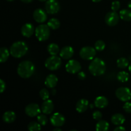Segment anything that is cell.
Instances as JSON below:
<instances>
[{"mask_svg": "<svg viewBox=\"0 0 131 131\" xmlns=\"http://www.w3.org/2000/svg\"><path fill=\"white\" fill-rule=\"evenodd\" d=\"M35 67L31 61H23L17 67V74L22 78L27 79L34 74Z\"/></svg>", "mask_w": 131, "mask_h": 131, "instance_id": "cell-1", "label": "cell"}, {"mask_svg": "<svg viewBox=\"0 0 131 131\" xmlns=\"http://www.w3.org/2000/svg\"><path fill=\"white\" fill-rule=\"evenodd\" d=\"M88 69L91 74L94 76H100L103 75L106 72V65L103 60L96 58L91 61Z\"/></svg>", "mask_w": 131, "mask_h": 131, "instance_id": "cell-2", "label": "cell"}, {"mask_svg": "<svg viewBox=\"0 0 131 131\" xmlns=\"http://www.w3.org/2000/svg\"><path fill=\"white\" fill-rule=\"evenodd\" d=\"M28 47L23 41H18L13 43L10 47V54L14 58H20L28 52Z\"/></svg>", "mask_w": 131, "mask_h": 131, "instance_id": "cell-3", "label": "cell"}, {"mask_svg": "<svg viewBox=\"0 0 131 131\" xmlns=\"http://www.w3.org/2000/svg\"><path fill=\"white\" fill-rule=\"evenodd\" d=\"M50 29L49 26L46 24H40L35 29V35L37 39L40 42L46 41L50 37Z\"/></svg>", "mask_w": 131, "mask_h": 131, "instance_id": "cell-4", "label": "cell"}, {"mask_svg": "<svg viewBox=\"0 0 131 131\" xmlns=\"http://www.w3.org/2000/svg\"><path fill=\"white\" fill-rule=\"evenodd\" d=\"M61 65V60L60 57L57 56L56 55L51 56L49 57L46 60L45 62V67L48 70H58L60 69Z\"/></svg>", "mask_w": 131, "mask_h": 131, "instance_id": "cell-5", "label": "cell"}, {"mask_svg": "<svg viewBox=\"0 0 131 131\" xmlns=\"http://www.w3.org/2000/svg\"><path fill=\"white\" fill-rule=\"evenodd\" d=\"M115 94L116 97L123 102H127L131 99V91L127 87H120L118 88Z\"/></svg>", "mask_w": 131, "mask_h": 131, "instance_id": "cell-6", "label": "cell"}, {"mask_svg": "<svg viewBox=\"0 0 131 131\" xmlns=\"http://www.w3.org/2000/svg\"><path fill=\"white\" fill-rule=\"evenodd\" d=\"M96 54V49L90 46H86L80 50L79 55L81 58L85 60H92Z\"/></svg>", "mask_w": 131, "mask_h": 131, "instance_id": "cell-7", "label": "cell"}, {"mask_svg": "<svg viewBox=\"0 0 131 131\" xmlns=\"http://www.w3.org/2000/svg\"><path fill=\"white\" fill-rule=\"evenodd\" d=\"M46 12L49 14H57L60 9V5L56 0H47L45 5Z\"/></svg>", "mask_w": 131, "mask_h": 131, "instance_id": "cell-8", "label": "cell"}, {"mask_svg": "<svg viewBox=\"0 0 131 131\" xmlns=\"http://www.w3.org/2000/svg\"><path fill=\"white\" fill-rule=\"evenodd\" d=\"M66 70L67 72L70 74H76V73L80 72L81 69V66L79 61L75 60H70L67 62V65H65Z\"/></svg>", "mask_w": 131, "mask_h": 131, "instance_id": "cell-9", "label": "cell"}, {"mask_svg": "<svg viewBox=\"0 0 131 131\" xmlns=\"http://www.w3.org/2000/svg\"><path fill=\"white\" fill-rule=\"evenodd\" d=\"M41 109L37 104L31 103L28 104L25 108V113L29 117H35L40 114Z\"/></svg>", "mask_w": 131, "mask_h": 131, "instance_id": "cell-10", "label": "cell"}, {"mask_svg": "<svg viewBox=\"0 0 131 131\" xmlns=\"http://www.w3.org/2000/svg\"><path fill=\"white\" fill-rule=\"evenodd\" d=\"M120 15L116 12H110L105 16V22L110 26H114L119 22Z\"/></svg>", "mask_w": 131, "mask_h": 131, "instance_id": "cell-11", "label": "cell"}, {"mask_svg": "<svg viewBox=\"0 0 131 131\" xmlns=\"http://www.w3.org/2000/svg\"><path fill=\"white\" fill-rule=\"evenodd\" d=\"M51 124L54 127H60L63 126L65 122V118L63 115L60 114V113H56L53 114L52 116L50 119Z\"/></svg>", "mask_w": 131, "mask_h": 131, "instance_id": "cell-12", "label": "cell"}, {"mask_svg": "<svg viewBox=\"0 0 131 131\" xmlns=\"http://www.w3.org/2000/svg\"><path fill=\"white\" fill-rule=\"evenodd\" d=\"M47 14L43 10L38 8L33 12V18L38 23H43L47 20Z\"/></svg>", "mask_w": 131, "mask_h": 131, "instance_id": "cell-13", "label": "cell"}, {"mask_svg": "<svg viewBox=\"0 0 131 131\" xmlns=\"http://www.w3.org/2000/svg\"><path fill=\"white\" fill-rule=\"evenodd\" d=\"M20 31H21V34L24 37L29 38L33 35L34 32H35V29L33 24L30 23H26L22 26Z\"/></svg>", "mask_w": 131, "mask_h": 131, "instance_id": "cell-14", "label": "cell"}, {"mask_svg": "<svg viewBox=\"0 0 131 131\" xmlns=\"http://www.w3.org/2000/svg\"><path fill=\"white\" fill-rule=\"evenodd\" d=\"M74 51L70 46H65L61 49L60 52V56L61 58L64 60H69L73 56Z\"/></svg>", "mask_w": 131, "mask_h": 131, "instance_id": "cell-15", "label": "cell"}, {"mask_svg": "<svg viewBox=\"0 0 131 131\" xmlns=\"http://www.w3.org/2000/svg\"><path fill=\"white\" fill-rule=\"evenodd\" d=\"M54 103L51 100H46L44 102L42 103L41 106V110L43 114L46 115H49L54 110Z\"/></svg>", "mask_w": 131, "mask_h": 131, "instance_id": "cell-16", "label": "cell"}, {"mask_svg": "<svg viewBox=\"0 0 131 131\" xmlns=\"http://www.w3.org/2000/svg\"><path fill=\"white\" fill-rule=\"evenodd\" d=\"M88 106H89V102L86 99H82L79 101H78L76 103V106H75V110L78 113H82L85 112L88 109Z\"/></svg>", "mask_w": 131, "mask_h": 131, "instance_id": "cell-17", "label": "cell"}, {"mask_svg": "<svg viewBox=\"0 0 131 131\" xmlns=\"http://www.w3.org/2000/svg\"><path fill=\"white\" fill-rule=\"evenodd\" d=\"M58 83V78L54 74H49L47 75L45 80V84L49 88H53Z\"/></svg>", "mask_w": 131, "mask_h": 131, "instance_id": "cell-18", "label": "cell"}, {"mask_svg": "<svg viewBox=\"0 0 131 131\" xmlns=\"http://www.w3.org/2000/svg\"><path fill=\"white\" fill-rule=\"evenodd\" d=\"M95 106L100 109H102L106 107L108 105V101L107 98L104 96H99L97 97L95 100Z\"/></svg>", "mask_w": 131, "mask_h": 131, "instance_id": "cell-19", "label": "cell"}, {"mask_svg": "<svg viewBox=\"0 0 131 131\" xmlns=\"http://www.w3.org/2000/svg\"><path fill=\"white\" fill-rule=\"evenodd\" d=\"M2 118L4 122L7 123V124H10V123L14 122L15 120L16 115H15V113L14 111H8L3 115Z\"/></svg>", "mask_w": 131, "mask_h": 131, "instance_id": "cell-20", "label": "cell"}, {"mask_svg": "<svg viewBox=\"0 0 131 131\" xmlns=\"http://www.w3.org/2000/svg\"><path fill=\"white\" fill-rule=\"evenodd\" d=\"M125 118L122 114L116 113L115 114L111 117V122L115 125H121L125 122Z\"/></svg>", "mask_w": 131, "mask_h": 131, "instance_id": "cell-21", "label": "cell"}, {"mask_svg": "<svg viewBox=\"0 0 131 131\" xmlns=\"http://www.w3.org/2000/svg\"><path fill=\"white\" fill-rule=\"evenodd\" d=\"M110 127V124L106 120H99L96 124L97 131H107Z\"/></svg>", "mask_w": 131, "mask_h": 131, "instance_id": "cell-22", "label": "cell"}, {"mask_svg": "<svg viewBox=\"0 0 131 131\" xmlns=\"http://www.w3.org/2000/svg\"><path fill=\"white\" fill-rule=\"evenodd\" d=\"M47 51L51 56L57 55L60 52V47L56 43H51L47 46Z\"/></svg>", "mask_w": 131, "mask_h": 131, "instance_id": "cell-23", "label": "cell"}, {"mask_svg": "<svg viewBox=\"0 0 131 131\" xmlns=\"http://www.w3.org/2000/svg\"><path fill=\"white\" fill-rule=\"evenodd\" d=\"M120 17L125 21L131 20V10L129 9H123L120 12Z\"/></svg>", "mask_w": 131, "mask_h": 131, "instance_id": "cell-24", "label": "cell"}, {"mask_svg": "<svg viewBox=\"0 0 131 131\" xmlns=\"http://www.w3.org/2000/svg\"><path fill=\"white\" fill-rule=\"evenodd\" d=\"M0 54H1L0 62L4 63L8 58L9 56H10V52H9L8 49L6 47H1V49H0Z\"/></svg>", "mask_w": 131, "mask_h": 131, "instance_id": "cell-25", "label": "cell"}, {"mask_svg": "<svg viewBox=\"0 0 131 131\" xmlns=\"http://www.w3.org/2000/svg\"><path fill=\"white\" fill-rule=\"evenodd\" d=\"M47 25L49 26L51 29H57L60 26V22L58 19L56 18H52L50 19L47 23Z\"/></svg>", "mask_w": 131, "mask_h": 131, "instance_id": "cell-26", "label": "cell"}, {"mask_svg": "<svg viewBox=\"0 0 131 131\" xmlns=\"http://www.w3.org/2000/svg\"><path fill=\"white\" fill-rule=\"evenodd\" d=\"M117 79L119 81L122 82V83H125V82L128 81V80H129V75L127 72L121 71L118 74Z\"/></svg>", "mask_w": 131, "mask_h": 131, "instance_id": "cell-27", "label": "cell"}, {"mask_svg": "<svg viewBox=\"0 0 131 131\" xmlns=\"http://www.w3.org/2000/svg\"><path fill=\"white\" fill-rule=\"evenodd\" d=\"M118 67L120 69H125L129 65V60L125 58H120L116 61Z\"/></svg>", "mask_w": 131, "mask_h": 131, "instance_id": "cell-28", "label": "cell"}, {"mask_svg": "<svg viewBox=\"0 0 131 131\" xmlns=\"http://www.w3.org/2000/svg\"><path fill=\"white\" fill-rule=\"evenodd\" d=\"M28 129L29 131H38L41 129V125L38 122H31L28 124Z\"/></svg>", "mask_w": 131, "mask_h": 131, "instance_id": "cell-29", "label": "cell"}, {"mask_svg": "<svg viewBox=\"0 0 131 131\" xmlns=\"http://www.w3.org/2000/svg\"><path fill=\"white\" fill-rule=\"evenodd\" d=\"M46 115V114H45ZM43 114H39V115L37 116V120H38V122L41 125H46L47 124V122H48V119H47V116Z\"/></svg>", "mask_w": 131, "mask_h": 131, "instance_id": "cell-30", "label": "cell"}, {"mask_svg": "<svg viewBox=\"0 0 131 131\" xmlns=\"http://www.w3.org/2000/svg\"><path fill=\"white\" fill-rule=\"evenodd\" d=\"M106 47V44L102 40H97L95 43V49L97 51H102Z\"/></svg>", "mask_w": 131, "mask_h": 131, "instance_id": "cell-31", "label": "cell"}, {"mask_svg": "<svg viewBox=\"0 0 131 131\" xmlns=\"http://www.w3.org/2000/svg\"><path fill=\"white\" fill-rule=\"evenodd\" d=\"M40 97L43 101H46L47 100L49 97V92H48V90L46 89H42L40 91Z\"/></svg>", "mask_w": 131, "mask_h": 131, "instance_id": "cell-32", "label": "cell"}, {"mask_svg": "<svg viewBox=\"0 0 131 131\" xmlns=\"http://www.w3.org/2000/svg\"><path fill=\"white\" fill-rule=\"evenodd\" d=\"M120 3L118 1H115L111 4V9L113 11L116 12L120 9Z\"/></svg>", "mask_w": 131, "mask_h": 131, "instance_id": "cell-33", "label": "cell"}, {"mask_svg": "<svg viewBox=\"0 0 131 131\" xmlns=\"http://www.w3.org/2000/svg\"><path fill=\"white\" fill-rule=\"evenodd\" d=\"M93 118L94 120H97V121H99V120H101L102 117V114L101 111H95L93 113Z\"/></svg>", "mask_w": 131, "mask_h": 131, "instance_id": "cell-34", "label": "cell"}, {"mask_svg": "<svg viewBox=\"0 0 131 131\" xmlns=\"http://www.w3.org/2000/svg\"><path fill=\"white\" fill-rule=\"evenodd\" d=\"M124 111H125L126 113H131V103L129 102H125V104L124 105Z\"/></svg>", "mask_w": 131, "mask_h": 131, "instance_id": "cell-35", "label": "cell"}, {"mask_svg": "<svg viewBox=\"0 0 131 131\" xmlns=\"http://www.w3.org/2000/svg\"><path fill=\"white\" fill-rule=\"evenodd\" d=\"M6 88V84L3 79H0V92L3 93Z\"/></svg>", "mask_w": 131, "mask_h": 131, "instance_id": "cell-36", "label": "cell"}, {"mask_svg": "<svg viewBox=\"0 0 131 131\" xmlns=\"http://www.w3.org/2000/svg\"><path fill=\"white\" fill-rule=\"evenodd\" d=\"M78 78L81 80H84V79L86 78V74L84 72H79L78 74Z\"/></svg>", "mask_w": 131, "mask_h": 131, "instance_id": "cell-37", "label": "cell"}, {"mask_svg": "<svg viewBox=\"0 0 131 131\" xmlns=\"http://www.w3.org/2000/svg\"><path fill=\"white\" fill-rule=\"evenodd\" d=\"M125 128H124V127L122 126H120V125H118V127H116L115 129H114V131H125Z\"/></svg>", "mask_w": 131, "mask_h": 131, "instance_id": "cell-38", "label": "cell"}, {"mask_svg": "<svg viewBox=\"0 0 131 131\" xmlns=\"http://www.w3.org/2000/svg\"><path fill=\"white\" fill-rule=\"evenodd\" d=\"M20 1L23 3H29L32 2L33 0H20Z\"/></svg>", "mask_w": 131, "mask_h": 131, "instance_id": "cell-39", "label": "cell"}, {"mask_svg": "<svg viewBox=\"0 0 131 131\" xmlns=\"http://www.w3.org/2000/svg\"><path fill=\"white\" fill-rule=\"evenodd\" d=\"M53 131H61V129H60V128H58V127H56V129H54Z\"/></svg>", "mask_w": 131, "mask_h": 131, "instance_id": "cell-40", "label": "cell"}, {"mask_svg": "<svg viewBox=\"0 0 131 131\" xmlns=\"http://www.w3.org/2000/svg\"><path fill=\"white\" fill-rule=\"evenodd\" d=\"M51 93H52V94L53 95H55V93H56V90H52V92H51Z\"/></svg>", "mask_w": 131, "mask_h": 131, "instance_id": "cell-41", "label": "cell"}, {"mask_svg": "<svg viewBox=\"0 0 131 131\" xmlns=\"http://www.w3.org/2000/svg\"><path fill=\"white\" fill-rule=\"evenodd\" d=\"M102 0H92V1H93V2L95 3H98V2H100V1H101Z\"/></svg>", "mask_w": 131, "mask_h": 131, "instance_id": "cell-42", "label": "cell"}, {"mask_svg": "<svg viewBox=\"0 0 131 131\" xmlns=\"http://www.w3.org/2000/svg\"><path fill=\"white\" fill-rule=\"evenodd\" d=\"M128 7H129V8H131V1L128 3Z\"/></svg>", "mask_w": 131, "mask_h": 131, "instance_id": "cell-43", "label": "cell"}, {"mask_svg": "<svg viewBox=\"0 0 131 131\" xmlns=\"http://www.w3.org/2000/svg\"><path fill=\"white\" fill-rule=\"evenodd\" d=\"M129 72L131 73V63L129 65Z\"/></svg>", "mask_w": 131, "mask_h": 131, "instance_id": "cell-44", "label": "cell"}, {"mask_svg": "<svg viewBox=\"0 0 131 131\" xmlns=\"http://www.w3.org/2000/svg\"><path fill=\"white\" fill-rule=\"evenodd\" d=\"M38 1H41V2H44V1H46V0H38Z\"/></svg>", "mask_w": 131, "mask_h": 131, "instance_id": "cell-45", "label": "cell"}, {"mask_svg": "<svg viewBox=\"0 0 131 131\" xmlns=\"http://www.w3.org/2000/svg\"><path fill=\"white\" fill-rule=\"evenodd\" d=\"M90 107H91V108H92H92H93V105H92V104H91V105H90Z\"/></svg>", "mask_w": 131, "mask_h": 131, "instance_id": "cell-46", "label": "cell"}, {"mask_svg": "<svg viewBox=\"0 0 131 131\" xmlns=\"http://www.w3.org/2000/svg\"><path fill=\"white\" fill-rule=\"evenodd\" d=\"M129 60H130V61H131V56H129Z\"/></svg>", "mask_w": 131, "mask_h": 131, "instance_id": "cell-47", "label": "cell"}, {"mask_svg": "<svg viewBox=\"0 0 131 131\" xmlns=\"http://www.w3.org/2000/svg\"><path fill=\"white\" fill-rule=\"evenodd\" d=\"M6 1H14V0H6Z\"/></svg>", "mask_w": 131, "mask_h": 131, "instance_id": "cell-48", "label": "cell"}]
</instances>
